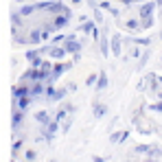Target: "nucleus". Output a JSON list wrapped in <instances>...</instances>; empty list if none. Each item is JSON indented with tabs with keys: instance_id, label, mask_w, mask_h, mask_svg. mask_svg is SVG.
I'll use <instances>...</instances> for the list:
<instances>
[{
	"instance_id": "nucleus-1",
	"label": "nucleus",
	"mask_w": 162,
	"mask_h": 162,
	"mask_svg": "<svg viewBox=\"0 0 162 162\" xmlns=\"http://www.w3.org/2000/svg\"><path fill=\"white\" fill-rule=\"evenodd\" d=\"M64 48H66L68 53H79V51H81V42H77L75 35H68V37L64 39Z\"/></svg>"
},
{
	"instance_id": "nucleus-2",
	"label": "nucleus",
	"mask_w": 162,
	"mask_h": 162,
	"mask_svg": "<svg viewBox=\"0 0 162 162\" xmlns=\"http://www.w3.org/2000/svg\"><path fill=\"white\" fill-rule=\"evenodd\" d=\"M68 18H70V15H66V13L57 15V18H55V22H53V24H48L46 29H48V31H53V29H64V27L68 24Z\"/></svg>"
},
{
	"instance_id": "nucleus-3",
	"label": "nucleus",
	"mask_w": 162,
	"mask_h": 162,
	"mask_svg": "<svg viewBox=\"0 0 162 162\" xmlns=\"http://www.w3.org/2000/svg\"><path fill=\"white\" fill-rule=\"evenodd\" d=\"M70 66H73V64H57V66L53 68V73H51V77H48V79H51V81L59 79V75H64V73H66V70H68Z\"/></svg>"
},
{
	"instance_id": "nucleus-4",
	"label": "nucleus",
	"mask_w": 162,
	"mask_h": 162,
	"mask_svg": "<svg viewBox=\"0 0 162 162\" xmlns=\"http://www.w3.org/2000/svg\"><path fill=\"white\" fill-rule=\"evenodd\" d=\"M57 127H59V121H53V123L46 125V131H44V138H46V140H53V136H55Z\"/></svg>"
},
{
	"instance_id": "nucleus-5",
	"label": "nucleus",
	"mask_w": 162,
	"mask_h": 162,
	"mask_svg": "<svg viewBox=\"0 0 162 162\" xmlns=\"http://www.w3.org/2000/svg\"><path fill=\"white\" fill-rule=\"evenodd\" d=\"M153 9H156V2H151V0H149L145 7H140V18H151Z\"/></svg>"
},
{
	"instance_id": "nucleus-6",
	"label": "nucleus",
	"mask_w": 162,
	"mask_h": 162,
	"mask_svg": "<svg viewBox=\"0 0 162 162\" xmlns=\"http://www.w3.org/2000/svg\"><path fill=\"white\" fill-rule=\"evenodd\" d=\"M13 97H15V99H24V97H29V88H27V85L13 88Z\"/></svg>"
},
{
	"instance_id": "nucleus-7",
	"label": "nucleus",
	"mask_w": 162,
	"mask_h": 162,
	"mask_svg": "<svg viewBox=\"0 0 162 162\" xmlns=\"http://www.w3.org/2000/svg\"><path fill=\"white\" fill-rule=\"evenodd\" d=\"M66 53H68L66 48H55V46L51 48V57H53V59H61V57H64Z\"/></svg>"
},
{
	"instance_id": "nucleus-8",
	"label": "nucleus",
	"mask_w": 162,
	"mask_h": 162,
	"mask_svg": "<svg viewBox=\"0 0 162 162\" xmlns=\"http://www.w3.org/2000/svg\"><path fill=\"white\" fill-rule=\"evenodd\" d=\"M39 39H42V31H37V29H35V31H31V35H29V42H31V44H37Z\"/></svg>"
},
{
	"instance_id": "nucleus-9",
	"label": "nucleus",
	"mask_w": 162,
	"mask_h": 162,
	"mask_svg": "<svg viewBox=\"0 0 162 162\" xmlns=\"http://www.w3.org/2000/svg\"><path fill=\"white\" fill-rule=\"evenodd\" d=\"M112 51H114V55H121V37L118 35L114 37V42H112Z\"/></svg>"
},
{
	"instance_id": "nucleus-10",
	"label": "nucleus",
	"mask_w": 162,
	"mask_h": 162,
	"mask_svg": "<svg viewBox=\"0 0 162 162\" xmlns=\"http://www.w3.org/2000/svg\"><path fill=\"white\" fill-rule=\"evenodd\" d=\"M42 92H44V85H42V81H35V85L31 88V94H33V97H37V94H42Z\"/></svg>"
},
{
	"instance_id": "nucleus-11",
	"label": "nucleus",
	"mask_w": 162,
	"mask_h": 162,
	"mask_svg": "<svg viewBox=\"0 0 162 162\" xmlns=\"http://www.w3.org/2000/svg\"><path fill=\"white\" fill-rule=\"evenodd\" d=\"M107 85V77H105V73H101L99 75V81H97V90H103Z\"/></svg>"
},
{
	"instance_id": "nucleus-12",
	"label": "nucleus",
	"mask_w": 162,
	"mask_h": 162,
	"mask_svg": "<svg viewBox=\"0 0 162 162\" xmlns=\"http://www.w3.org/2000/svg\"><path fill=\"white\" fill-rule=\"evenodd\" d=\"M35 118L39 121V123H44V125H48L51 121H48V114H46V112H39V114H35Z\"/></svg>"
},
{
	"instance_id": "nucleus-13",
	"label": "nucleus",
	"mask_w": 162,
	"mask_h": 162,
	"mask_svg": "<svg viewBox=\"0 0 162 162\" xmlns=\"http://www.w3.org/2000/svg\"><path fill=\"white\" fill-rule=\"evenodd\" d=\"M37 9V5H29V7H22L20 9V15H29V13H33Z\"/></svg>"
},
{
	"instance_id": "nucleus-14",
	"label": "nucleus",
	"mask_w": 162,
	"mask_h": 162,
	"mask_svg": "<svg viewBox=\"0 0 162 162\" xmlns=\"http://www.w3.org/2000/svg\"><path fill=\"white\" fill-rule=\"evenodd\" d=\"M105 112H107V107H105V105H97V107H94V116H97V118H101Z\"/></svg>"
},
{
	"instance_id": "nucleus-15",
	"label": "nucleus",
	"mask_w": 162,
	"mask_h": 162,
	"mask_svg": "<svg viewBox=\"0 0 162 162\" xmlns=\"http://www.w3.org/2000/svg\"><path fill=\"white\" fill-rule=\"evenodd\" d=\"M20 123H22V112H15L13 114V129H18Z\"/></svg>"
},
{
	"instance_id": "nucleus-16",
	"label": "nucleus",
	"mask_w": 162,
	"mask_h": 162,
	"mask_svg": "<svg viewBox=\"0 0 162 162\" xmlns=\"http://www.w3.org/2000/svg\"><path fill=\"white\" fill-rule=\"evenodd\" d=\"M46 94H48V99H51V101H55V94H57V90L48 85V88H46Z\"/></svg>"
},
{
	"instance_id": "nucleus-17",
	"label": "nucleus",
	"mask_w": 162,
	"mask_h": 162,
	"mask_svg": "<svg viewBox=\"0 0 162 162\" xmlns=\"http://www.w3.org/2000/svg\"><path fill=\"white\" fill-rule=\"evenodd\" d=\"M37 57H39V51H29V53H27V59H29V61H33V59H37Z\"/></svg>"
},
{
	"instance_id": "nucleus-18",
	"label": "nucleus",
	"mask_w": 162,
	"mask_h": 162,
	"mask_svg": "<svg viewBox=\"0 0 162 162\" xmlns=\"http://www.w3.org/2000/svg\"><path fill=\"white\" fill-rule=\"evenodd\" d=\"M97 81H99V75H90V77L85 79V83H88V85H94Z\"/></svg>"
},
{
	"instance_id": "nucleus-19",
	"label": "nucleus",
	"mask_w": 162,
	"mask_h": 162,
	"mask_svg": "<svg viewBox=\"0 0 162 162\" xmlns=\"http://www.w3.org/2000/svg\"><path fill=\"white\" fill-rule=\"evenodd\" d=\"M18 105H20V110H27L29 107V99L24 97V99H18Z\"/></svg>"
},
{
	"instance_id": "nucleus-20",
	"label": "nucleus",
	"mask_w": 162,
	"mask_h": 162,
	"mask_svg": "<svg viewBox=\"0 0 162 162\" xmlns=\"http://www.w3.org/2000/svg\"><path fill=\"white\" fill-rule=\"evenodd\" d=\"M101 51H103V55L107 57V53H110V48H107V37H103V42H101Z\"/></svg>"
},
{
	"instance_id": "nucleus-21",
	"label": "nucleus",
	"mask_w": 162,
	"mask_h": 162,
	"mask_svg": "<svg viewBox=\"0 0 162 162\" xmlns=\"http://www.w3.org/2000/svg\"><path fill=\"white\" fill-rule=\"evenodd\" d=\"M149 27H153V20L151 18H143V29H149Z\"/></svg>"
},
{
	"instance_id": "nucleus-22",
	"label": "nucleus",
	"mask_w": 162,
	"mask_h": 162,
	"mask_svg": "<svg viewBox=\"0 0 162 162\" xmlns=\"http://www.w3.org/2000/svg\"><path fill=\"white\" fill-rule=\"evenodd\" d=\"M92 29H94V24H92V22H85V24L81 27V31H83V33H90Z\"/></svg>"
},
{
	"instance_id": "nucleus-23",
	"label": "nucleus",
	"mask_w": 162,
	"mask_h": 162,
	"mask_svg": "<svg viewBox=\"0 0 162 162\" xmlns=\"http://www.w3.org/2000/svg\"><path fill=\"white\" fill-rule=\"evenodd\" d=\"M136 151H138V153H149L151 149H149L147 145H140V147H136Z\"/></svg>"
},
{
	"instance_id": "nucleus-24",
	"label": "nucleus",
	"mask_w": 162,
	"mask_h": 162,
	"mask_svg": "<svg viewBox=\"0 0 162 162\" xmlns=\"http://www.w3.org/2000/svg\"><path fill=\"white\" fill-rule=\"evenodd\" d=\"M127 27H129L131 31H136V29H138V27H140V24H138V22H136V20H129V22H127Z\"/></svg>"
},
{
	"instance_id": "nucleus-25",
	"label": "nucleus",
	"mask_w": 162,
	"mask_h": 162,
	"mask_svg": "<svg viewBox=\"0 0 162 162\" xmlns=\"http://www.w3.org/2000/svg\"><path fill=\"white\" fill-rule=\"evenodd\" d=\"M66 97V90H57V94H55V101H61Z\"/></svg>"
},
{
	"instance_id": "nucleus-26",
	"label": "nucleus",
	"mask_w": 162,
	"mask_h": 162,
	"mask_svg": "<svg viewBox=\"0 0 162 162\" xmlns=\"http://www.w3.org/2000/svg\"><path fill=\"white\" fill-rule=\"evenodd\" d=\"M42 68H44L46 73H53V68H51V64H48V61H44V64H42Z\"/></svg>"
},
{
	"instance_id": "nucleus-27",
	"label": "nucleus",
	"mask_w": 162,
	"mask_h": 162,
	"mask_svg": "<svg viewBox=\"0 0 162 162\" xmlns=\"http://www.w3.org/2000/svg\"><path fill=\"white\" fill-rule=\"evenodd\" d=\"M11 20H13V27H18V22H20V18H18V15H15V13H13V15H11ZM20 24H22V22H20Z\"/></svg>"
},
{
	"instance_id": "nucleus-28",
	"label": "nucleus",
	"mask_w": 162,
	"mask_h": 162,
	"mask_svg": "<svg viewBox=\"0 0 162 162\" xmlns=\"http://www.w3.org/2000/svg\"><path fill=\"white\" fill-rule=\"evenodd\" d=\"M153 110H156V112H162V101H160L158 105H153Z\"/></svg>"
},
{
	"instance_id": "nucleus-29",
	"label": "nucleus",
	"mask_w": 162,
	"mask_h": 162,
	"mask_svg": "<svg viewBox=\"0 0 162 162\" xmlns=\"http://www.w3.org/2000/svg\"><path fill=\"white\" fill-rule=\"evenodd\" d=\"M125 5H131V2H138V0H123Z\"/></svg>"
}]
</instances>
